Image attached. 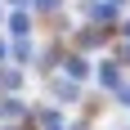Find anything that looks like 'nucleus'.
<instances>
[{
	"mask_svg": "<svg viewBox=\"0 0 130 130\" xmlns=\"http://www.w3.org/2000/svg\"><path fill=\"white\" fill-rule=\"evenodd\" d=\"M121 103H126V108H130V90H121Z\"/></svg>",
	"mask_w": 130,
	"mask_h": 130,
	"instance_id": "1",
	"label": "nucleus"
}]
</instances>
